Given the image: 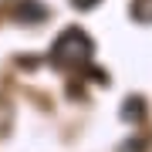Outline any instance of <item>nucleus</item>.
<instances>
[{
    "mask_svg": "<svg viewBox=\"0 0 152 152\" xmlns=\"http://www.w3.org/2000/svg\"><path fill=\"white\" fill-rule=\"evenodd\" d=\"M95 54V41L88 37L81 27H68L64 34H58V41L51 44V61L61 71H81L91 64Z\"/></svg>",
    "mask_w": 152,
    "mask_h": 152,
    "instance_id": "1",
    "label": "nucleus"
},
{
    "mask_svg": "<svg viewBox=\"0 0 152 152\" xmlns=\"http://www.w3.org/2000/svg\"><path fill=\"white\" fill-rule=\"evenodd\" d=\"M48 14L51 10L41 0H17V7H14V20H20V24H44Z\"/></svg>",
    "mask_w": 152,
    "mask_h": 152,
    "instance_id": "2",
    "label": "nucleus"
},
{
    "mask_svg": "<svg viewBox=\"0 0 152 152\" xmlns=\"http://www.w3.org/2000/svg\"><path fill=\"white\" fill-rule=\"evenodd\" d=\"M122 118L125 122H142L145 118V98H139V95L125 98L122 102Z\"/></svg>",
    "mask_w": 152,
    "mask_h": 152,
    "instance_id": "3",
    "label": "nucleus"
},
{
    "mask_svg": "<svg viewBox=\"0 0 152 152\" xmlns=\"http://www.w3.org/2000/svg\"><path fill=\"white\" fill-rule=\"evenodd\" d=\"M132 17L139 24H152V0H132Z\"/></svg>",
    "mask_w": 152,
    "mask_h": 152,
    "instance_id": "4",
    "label": "nucleus"
},
{
    "mask_svg": "<svg viewBox=\"0 0 152 152\" xmlns=\"http://www.w3.org/2000/svg\"><path fill=\"white\" fill-rule=\"evenodd\" d=\"M71 4H75L78 10H91V7H98L102 0H71Z\"/></svg>",
    "mask_w": 152,
    "mask_h": 152,
    "instance_id": "5",
    "label": "nucleus"
},
{
    "mask_svg": "<svg viewBox=\"0 0 152 152\" xmlns=\"http://www.w3.org/2000/svg\"><path fill=\"white\" fill-rule=\"evenodd\" d=\"M4 4H7V0H0V7H4Z\"/></svg>",
    "mask_w": 152,
    "mask_h": 152,
    "instance_id": "6",
    "label": "nucleus"
}]
</instances>
